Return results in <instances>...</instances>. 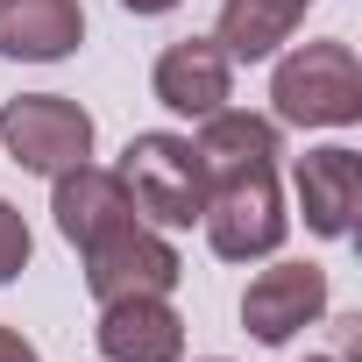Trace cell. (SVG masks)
Returning a JSON list of instances; mask_svg holds the SVG:
<instances>
[{
    "label": "cell",
    "instance_id": "1",
    "mask_svg": "<svg viewBox=\"0 0 362 362\" xmlns=\"http://www.w3.org/2000/svg\"><path fill=\"white\" fill-rule=\"evenodd\" d=\"M277 121L291 128H355L362 121V64L348 43H298L270 78Z\"/></svg>",
    "mask_w": 362,
    "mask_h": 362
},
{
    "label": "cell",
    "instance_id": "2",
    "mask_svg": "<svg viewBox=\"0 0 362 362\" xmlns=\"http://www.w3.org/2000/svg\"><path fill=\"white\" fill-rule=\"evenodd\" d=\"M121 185L135 214H149L156 228H192L206 206V170L185 135H135L121 149Z\"/></svg>",
    "mask_w": 362,
    "mask_h": 362
},
{
    "label": "cell",
    "instance_id": "3",
    "mask_svg": "<svg viewBox=\"0 0 362 362\" xmlns=\"http://www.w3.org/2000/svg\"><path fill=\"white\" fill-rule=\"evenodd\" d=\"M199 221H206L214 256H228V263L277 256L284 249V228H291V214L277 199V170H249V177H221V185H206Z\"/></svg>",
    "mask_w": 362,
    "mask_h": 362
},
{
    "label": "cell",
    "instance_id": "4",
    "mask_svg": "<svg viewBox=\"0 0 362 362\" xmlns=\"http://www.w3.org/2000/svg\"><path fill=\"white\" fill-rule=\"evenodd\" d=\"M0 142H8V156L36 177H57L71 163L93 156V114L64 93H22L0 107Z\"/></svg>",
    "mask_w": 362,
    "mask_h": 362
},
{
    "label": "cell",
    "instance_id": "5",
    "mask_svg": "<svg viewBox=\"0 0 362 362\" xmlns=\"http://www.w3.org/2000/svg\"><path fill=\"white\" fill-rule=\"evenodd\" d=\"M78 256H86V291H93L100 305H114V298H170V284L185 277L177 249H170L156 228H142V221L114 228L107 242H93V249H78Z\"/></svg>",
    "mask_w": 362,
    "mask_h": 362
},
{
    "label": "cell",
    "instance_id": "6",
    "mask_svg": "<svg viewBox=\"0 0 362 362\" xmlns=\"http://www.w3.org/2000/svg\"><path fill=\"white\" fill-rule=\"evenodd\" d=\"M320 313H327V270L320 263H270L242 291V327L256 341H270V348H284L291 334H305Z\"/></svg>",
    "mask_w": 362,
    "mask_h": 362
},
{
    "label": "cell",
    "instance_id": "7",
    "mask_svg": "<svg viewBox=\"0 0 362 362\" xmlns=\"http://www.w3.org/2000/svg\"><path fill=\"white\" fill-rule=\"evenodd\" d=\"M149 93H156V107H170V114L206 121L214 107H228V93H235V64H228V50H221L214 36H185V43H170V50L156 57Z\"/></svg>",
    "mask_w": 362,
    "mask_h": 362
},
{
    "label": "cell",
    "instance_id": "8",
    "mask_svg": "<svg viewBox=\"0 0 362 362\" xmlns=\"http://www.w3.org/2000/svg\"><path fill=\"white\" fill-rule=\"evenodd\" d=\"M50 214H57V235H64L71 249H93V242H107L114 228L135 221V199H128V185H121V170L71 163V170H57Z\"/></svg>",
    "mask_w": 362,
    "mask_h": 362
},
{
    "label": "cell",
    "instance_id": "9",
    "mask_svg": "<svg viewBox=\"0 0 362 362\" xmlns=\"http://www.w3.org/2000/svg\"><path fill=\"white\" fill-rule=\"evenodd\" d=\"M291 192L305 206V228L327 235V242H341L355 228V206H362V156L341 149V142L334 149H305L291 163Z\"/></svg>",
    "mask_w": 362,
    "mask_h": 362
},
{
    "label": "cell",
    "instance_id": "10",
    "mask_svg": "<svg viewBox=\"0 0 362 362\" xmlns=\"http://www.w3.org/2000/svg\"><path fill=\"white\" fill-rule=\"evenodd\" d=\"M100 355L107 362H177L185 355V320L170 298H114L100 305Z\"/></svg>",
    "mask_w": 362,
    "mask_h": 362
},
{
    "label": "cell",
    "instance_id": "11",
    "mask_svg": "<svg viewBox=\"0 0 362 362\" xmlns=\"http://www.w3.org/2000/svg\"><path fill=\"white\" fill-rule=\"evenodd\" d=\"M199 170L206 185H221V177H249V170H277V121L263 114H242V107H214L199 121Z\"/></svg>",
    "mask_w": 362,
    "mask_h": 362
},
{
    "label": "cell",
    "instance_id": "12",
    "mask_svg": "<svg viewBox=\"0 0 362 362\" xmlns=\"http://www.w3.org/2000/svg\"><path fill=\"white\" fill-rule=\"evenodd\" d=\"M86 43L78 0H0V57L22 64H57Z\"/></svg>",
    "mask_w": 362,
    "mask_h": 362
},
{
    "label": "cell",
    "instance_id": "13",
    "mask_svg": "<svg viewBox=\"0 0 362 362\" xmlns=\"http://www.w3.org/2000/svg\"><path fill=\"white\" fill-rule=\"evenodd\" d=\"M305 8H313V0H228L214 43L228 50V64H256L277 43H291V29L305 22Z\"/></svg>",
    "mask_w": 362,
    "mask_h": 362
},
{
    "label": "cell",
    "instance_id": "14",
    "mask_svg": "<svg viewBox=\"0 0 362 362\" xmlns=\"http://www.w3.org/2000/svg\"><path fill=\"white\" fill-rule=\"evenodd\" d=\"M29 249H36V242H29V221L0 199V284H15V277L29 270Z\"/></svg>",
    "mask_w": 362,
    "mask_h": 362
},
{
    "label": "cell",
    "instance_id": "15",
    "mask_svg": "<svg viewBox=\"0 0 362 362\" xmlns=\"http://www.w3.org/2000/svg\"><path fill=\"white\" fill-rule=\"evenodd\" d=\"M0 362H36L29 334H15V327H0Z\"/></svg>",
    "mask_w": 362,
    "mask_h": 362
},
{
    "label": "cell",
    "instance_id": "16",
    "mask_svg": "<svg viewBox=\"0 0 362 362\" xmlns=\"http://www.w3.org/2000/svg\"><path fill=\"white\" fill-rule=\"evenodd\" d=\"M121 8H128V15H170L177 0H121Z\"/></svg>",
    "mask_w": 362,
    "mask_h": 362
},
{
    "label": "cell",
    "instance_id": "17",
    "mask_svg": "<svg viewBox=\"0 0 362 362\" xmlns=\"http://www.w3.org/2000/svg\"><path fill=\"white\" fill-rule=\"evenodd\" d=\"M305 362H348V355H305Z\"/></svg>",
    "mask_w": 362,
    "mask_h": 362
},
{
    "label": "cell",
    "instance_id": "18",
    "mask_svg": "<svg viewBox=\"0 0 362 362\" xmlns=\"http://www.w3.org/2000/svg\"><path fill=\"white\" fill-rule=\"evenodd\" d=\"M206 362H228V355H206Z\"/></svg>",
    "mask_w": 362,
    "mask_h": 362
}]
</instances>
